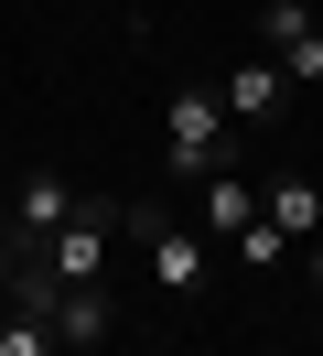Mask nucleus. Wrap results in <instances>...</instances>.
<instances>
[{
    "label": "nucleus",
    "mask_w": 323,
    "mask_h": 356,
    "mask_svg": "<svg viewBox=\"0 0 323 356\" xmlns=\"http://www.w3.org/2000/svg\"><path fill=\"white\" fill-rule=\"evenodd\" d=\"M119 227L151 248V281H162V302H194V291H205V270H215V238H205V227L151 216V205H119Z\"/></svg>",
    "instance_id": "obj_1"
},
{
    "label": "nucleus",
    "mask_w": 323,
    "mask_h": 356,
    "mask_svg": "<svg viewBox=\"0 0 323 356\" xmlns=\"http://www.w3.org/2000/svg\"><path fill=\"white\" fill-rule=\"evenodd\" d=\"M108 248H119V205H97V195H86L76 216H65L54 238H33L22 259H33L43 281H65V291H76V281H108Z\"/></svg>",
    "instance_id": "obj_2"
},
{
    "label": "nucleus",
    "mask_w": 323,
    "mask_h": 356,
    "mask_svg": "<svg viewBox=\"0 0 323 356\" xmlns=\"http://www.w3.org/2000/svg\"><path fill=\"white\" fill-rule=\"evenodd\" d=\"M162 152H172V173H226V162H237V119L215 108V87H172Z\"/></svg>",
    "instance_id": "obj_3"
},
{
    "label": "nucleus",
    "mask_w": 323,
    "mask_h": 356,
    "mask_svg": "<svg viewBox=\"0 0 323 356\" xmlns=\"http://www.w3.org/2000/svg\"><path fill=\"white\" fill-rule=\"evenodd\" d=\"M258 44H270V65L291 87H313L323 76V11L313 0H258Z\"/></svg>",
    "instance_id": "obj_4"
},
{
    "label": "nucleus",
    "mask_w": 323,
    "mask_h": 356,
    "mask_svg": "<svg viewBox=\"0 0 323 356\" xmlns=\"http://www.w3.org/2000/svg\"><path fill=\"white\" fill-rule=\"evenodd\" d=\"M43 324H54V346H65V356H97L108 334H119V302H108V281H76V291L54 281V302H43Z\"/></svg>",
    "instance_id": "obj_5"
},
{
    "label": "nucleus",
    "mask_w": 323,
    "mask_h": 356,
    "mask_svg": "<svg viewBox=\"0 0 323 356\" xmlns=\"http://www.w3.org/2000/svg\"><path fill=\"white\" fill-rule=\"evenodd\" d=\"M215 108H226L237 130H270V119L291 108V76H280L270 54H248V65H226V76H215Z\"/></svg>",
    "instance_id": "obj_6"
},
{
    "label": "nucleus",
    "mask_w": 323,
    "mask_h": 356,
    "mask_svg": "<svg viewBox=\"0 0 323 356\" xmlns=\"http://www.w3.org/2000/svg\"><path fill=\"white\" fill-rule=\"evenodd\" d=\"M194 227H205L215 248H237V238L258 227V184L237 173V162H226V173H194Z\"/></svg>",
    "instance_id": "obj_7"
},
{
    "label": "nucleus",
    "mask_w": 323,
    "mask_h": 356,
    "mask_svg": "<svg viewBox=\"0 0 323 356\" xmlns=\"http://www.w3.org/2000/svg\"><path fill=\"white\" fill-rule=\"evenodd\" d=\"M76 184H65V173H22V195H11V259H22V248H33V238H54V227L65 216H76Z\"/></svg>",
    "instance_id": "obj_8"
},
{
    "label": "nucleus",
    "mask_w": 323,
    "mask_h": 356,
    "mask_svg": "<svg viewBox=\"0 0 323 356\" xmlns=\"http://www.w3.org/2000/svg\"><path fill=\"white\" fill-rule=\"evenodd\" d=\"M258 216H270L280 238H291V259H301V248L323 238V184H313V173H280V184H270V205H258Z\"/></svg>",
    "instance_id": "obj_9"
},
{
    "label": "nucleus",
    "mask_w": 323,
    "mask_h": 356,
    "mask_svg": "<svg viewBox=\"0 0 323 356\" xmlns=\"http://www.w3.org/2000/svg\"><path fill=\"white\" fill-rule=\"evenodd\" d=\"M0 356H65V346H54V324H43V313H22L11 291H0Z\"/></svg>",
    "instance_id": "obj_10"
},
{
    "label": "nucleus",
    "mask_w": 323,
    "mask_h": 356,
    "mask_svg": "<svg viewBox=\"0 0 323 356\" xmlns=\"http://www.w3.org/2000/svg\"><path fill=\"white\" fill-rule=\"evenodd\" d=\"M226 259H248V270H291V238H280V227H270V216H258V227H248V238H237V248H226Z\"/></svg>",
    "instance_id": "obj_11"
},
{
    "label": "nucleus",
    "mask_w": 323,
    "mask_h": 356,
    "mask_svg": "<svg viewBox=\"0 0 323 356\" xmlns=\"http://www.w3.org/2000/svg\"><path fill=\"white\" fill-rule=\"evenodd\" d=\"M301 270H313V291H323V238H313V248H301Z\"/></svg>",
    "instance_id": "obj_12"
},
{
    "label": "nucleus",
    "mask_w": 323,
    "mask_h": 356,
    "mask_svg": "<svg viewBox=\"0 0 323 356\" xmlns=\"http://www.w3.org/2000/svg\"><path fill=\"white\" fill-rule=\"evenodd\" d=\"M0 281H11V238H0Z\"/></svg>",
    "instance_id": "obj_13"
}]
</instances>
